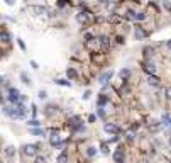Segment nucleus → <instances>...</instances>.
<instances>
[{
    "instance_id": "79ce46f5",
    "label": "nucleus",
    "mask_w": 171,
    "mask_h": 163,
    "mask_svg": "<svg viewBox=\"0 0 171 163\" xmlns=\"http://www.w3.org/2000/svg\"><path fill=\"white\" fill-rule=\"evenodd\" d=\"M98 2H100V3H107V2H109V0H98Z\"/></svg>"
},
{
    "instance_id": "473e14b6",
    "label": "nucleus",
    "mask_w": 171,
    "mask_h": 163,
    "mask_svg": "<svg viewBox=\"0 0 171 163\" xmlns=\"http://www.w3.org/2000/svg\"><path fill=\"white\" fill-rule=\"evenodd\" d=\"M115 41H117L119 44H124V38H122V36H119V38H115Z\"/></svg>"
},
{
    "instance_id": "9d476101",
    "label": "nucleus",
    "mask_w": 171,
    "mask_h": 163,
    "mask_svg": "<svg viewBox=\"0 0 171 163\" xmlns=\"http://www.w3.org/2000/svg\"><path fill=\"white\" fill-rule=\"evenodd\" d=\"M114 160H115V163L124 162V153H122V151H115V155H114Z\"/></svg>"
},
{
    "instance_id": "a211bd4d",
    "label": "nucleus",
    "mask_w": 171,
    "mask_h": 163,
    "mask_svg": "<svg viewBox=\"0 0 171 163\" xmlns=\"http://www.w3.org/2000/svg\"><path fill=\"white\" fill-rule=\"evenodd\" d=\"M20 78L24 80L26 85H30V80H29V77H27V73H20Z\"/></svg>"
},
{
    "instance_id": "ea45409f",
    "label": "nucleus",
    "mask_w": 171,
    "mask_h": 163,
    "mask_svg": "<svg viewBox=\"0 0 171 163\" xmlns=\"http://www.w3.org/2000/svg\"><path fill=\"white\" fill-rule=\"evenodd\" d=\"M5 2H7L9 5H14V3H15V0H5Z\"/></svg>"
},
{
    "instance_id": "b1692460",
    "label": "nucleus",
    "mask_w": 171,
    "mask_h": 163,
    "mask_svg": "<svg viewBox=\"0 0 171 163\" xmlns=\"http://www.w3.org/2000/svg\"><path fill=\"white\" fill-rule=\"evenodd\" d=\"M34 163H48L46 162V158H44V156H36V162Z\"/></svg>"
},
{
    "instance_id": "7c9ffc66",
    "label": "nucleus",
    "mask_w": 171,
    "mask_h": 163,
    "mask_svg": "<svg viewBox=\"0 0 171 163\" xmlns=\"http://www.w3.org/2000/svg\"><path fill=\"white\" fill-rule=\"evenodd\" d=\"M166 97L171 100V87H168V88H166Z\"/></svg>"
},
{
    "instance_id": "393cba45",
    "label": "nucleus",
    "mask_w": 171,
    "mask_h": 163,
    "mask_svg": "<svg viewBox=\"0 0 171 163\" xmlns=\"http://www.w3.org/2000/svg\"><path fill=\"white\" fill-rule=\"evenodd\" d=\"M136 19H137V20H144V19H146V14H144V12H139V14L136 15Z\"/></svg>"
},
{
    "instance_id": "4c0bfd02",
    "label": "nucleus",
    "mask_w": 171,
    "mask_h": 163,
    "mask_svg": "<svg viewBox=\"0 0 171 163\" xmlns=\"http://www.w3.org/2000/svg\"><path fill=\"white\" fill-rule=\"evenodd\" d=\"M93 121H95V115H93V114L88 115V122H93Z\"/></svg>"
},
{
    "instance_id": "dca6fc26",
    "label": "nucleus",
    "mask_w": 171,
    "mask_h": 163,
    "mask_svg": "<svg viewBox=\"0 0 171 163\" xmlns=\"http://www.w3.org/2000/svg\"><path fill=\"white\" fill-rule=\"evenodd\" d=\"M10 41V34H7L5 31H2V43H9Z\"/></svg>"
},
{
    "instance_id": "39448f33",
    "label": "nucleus",
    "mask_w": 171,
    "mask_h": 163,
    "mask_svg": "<svg viewBox=\"0 0 171 163\" xmlns=\"http://www.w3.org/2000/svg\"><path fill=\"white\" fill-rule=\"evenodd\" d=\"M144 70H146L149 75H156V73H158V68L154 66L152 63H149V61H146V63H144Z\"/></svg>"
},
{
    "instance_id": "0eeeda50",
    "label": "nucleus",
    "mask_w": 171,
    "mask_h": 163,
    "mask_svg": "<svg viewBox=\"0 0 171 163\" xmlns=\"http://www.w3.org/2000/svg\"><path fill=\"white\" fill-rule=\"evenodd\" d=\"M30 12H32L34 15H41V14H44V12H46V9H44V7H41V5H32V7H30Z\"/></svg>"
},
{
    "instance_id": "c9c22d12",
    "label": "nucleus",
    "mask_w": 171,
    "mask_h": 163,
    "mask_svg": "<svg viewBox=\"0 0 171 163\" xmlns=\"http://www.w3.org/2000/svg\"><path fill=\"white\" fill-rule=\"evenodd\" d=\"M127 139H129V141H132V139H134V134H132V133H127Z\"/></svg>"
},
{
    "instance_id": "6ab92c4d",
    "label": "nucleus",
    "mask_w": 171,
    "mask_h": 163,
    "mask_svg": "<svg viewBox=\"0 0 171 163\" xmlns=\"http://www.w3.org/2000/svg\"><path fill=\"white\" fill-rule=\"evenodd\" d=\"M66 162H68V156H66L64 153L58 156V163H66Z\"/></svg>"
},
{
    "instance_id": "a19ab883",
    "label": "nucleus",
    "mask_w": 171,
    "mask_h": 163,
    "mask_svg": "<svg viewBox=\"0 0 171 163\" xmlns=\"http://www.w3.org/2000/svg\"><path fill=\"white\" fill-rule=\"evenodd\" d=\"M166 46H168V48L171 49V41H168V43H166Z\"/></svg>"
},
{
    "instance_id": "1a4fd4ad",
    "label": "nucleus",
    "mask_w": 171,
    "mask_h": 163,
    "mask_svg": "<svg viewBox=\"0 0 171 163\" xmlns=\"http://www.w3.org/2000/svg\"><path fill=\"white\" fill-rule=\"evenodd\" d=\"M147 82H149V85H152V87H158V85H159V80L154 77V75H149Z\"/></svg>"
},
{
    "instance_id": "f704fd0d",
    "label": "nucleus",
    "mask_w": 171,
    "mask_h": 163,
    "mask_svg": "<svg viewBox=\"0 0 171 163\" xmlns=\"http://www.w3.org/2000/svg\"><path fill=\"white\" fill-rule=\"evenodd\" d=\"M39 97H41V99H46V92H44V90H41V92H39Z\"/></svg>"
},
{
    "instance_id": "72a5a7b5",
    "label": "nucleus",
    "mask_w": 171,
    "mask_h": 163,
    "mask_svg": "<svg viewBox=\"0 0 171 163\" xmlns=\"http://www.w3.org/2000/svg\"><path fill=\"white\" fill-rule=\"evenodd\" d=\"M19 46H20V49H26V44H24V41H22V39H19Z\"/></svg>"
},
{
    "instance_id": "aec40b11",
    "label": "nucleus",
    "mask_w": 171,
    "mask_h": 163,
    "mask_svg": "<svg viewBox=\"0 0 171 163\" xmlns=\"http://www.w3.org/2000/svg\"><path fill=\"white\" fill-rule=\"evenodd\" d=\"M27 124L30 126V127H37V126L41 124L39 121H37V119H32V121H29V122H27Z\"/></svg>"
},
{
    "instance_id": "c03bdc74",
    "label": "nucleus",
    "mask_w": 171,
    "mask_h": 163,
    "mask_svg": "<svg viewBox=\"0 0 171 163\" xmlns=\"http://www.w3.org/2000/svg\"><path fill=\"white\" fill-rule=\"evenodd\" d=\"M120 163H124V162H120Z\"/></svg>"
},
{
    "instance_id": "5701e85b",
    "label": "nucleus",
    "mask_w": 171,
    "mask_h": 163,
    "mask_svg": "<svg viewBox=\"0 0 171 163\" xmlns=\"http://www.w3.org/2000/svg\"><path fill=\"white\" fill-rule=\"evenodd\" d=\"M102 153H103V155L110 153V150H109V146H107V144H102Z\"/></svg>"
},
{
    "instance_id": "4be33fe9",
    "label": "nucleus",
    "mask_w": 171,
    "mask_h": 163,
    "mask_svg": "<svg viewBox=\"0 0 171 163\" xmlns=\"http://www.w3.org/2000/svg\"><path fill=\"white\" fill-rule=\"evenodd\" d=\"M95 153H97V150H95V148H88V150H87V155H88V156H95Z\"/></svg>"
},
{
    "instance_id": "6e6552de",
    "label": "nucleus",
    "mask_w": 171,
    "mask_h": 163,
    "mask_svg": "<svg viewBox=\"0 0 171 163\" xmlns=\"http://www.w3.org/2000/svg\"><path fill=\"white\" fill-rule=\"evenodd\" d=\"M15 109H17V117H26L27 111H26V107L22 106V104H19V106L15 107Z\"/></svg>"
},
{
    "instance_id": "f257e3e1",
    "label": "nucleus",
    "mask_w": 171,
    "mask_h": 163,
    "mask_svg": "<svg viewBox=\"0 0 171 163\" xmlns=\"http://www.w3.org/2000/svg\"><path fill=\"white\" fill-rule=\"evenodd\" d=\"M9 100L12 104H17V102H22V95L15 88H9Z\"/></svg>"
},
{
    "instance_id": "f03ea898",
    "label": "nucleus",
    "mask_w": 171,
    "mask_h": 163,
    "mask_svg": "<svg viewBox=\"0 0 171 163\" xmlns=\"http://www.w3.org/2000/svg\"><path fill=\"white\" fill-rule=\"evenodd\" d=\"M22 150H24V155H26V156H36L37 146H36V144H26Z\"/></svg>"
},
{
    "instance_id": "e433bc0d",
    "label": "nucleus",
    "mask_w": 171,
    "mask_h": 163,
    "mask_svg": "<svg viewBox=\"0 0 171 163\" xmlns=\"http://www.w3.org/2000/svg\"><path fill=\"white\" fill-rule=\"evenodd\" d=\"M32 114H34V115L37 114V107H36V104H34V106H32Z\"/></svg>"
},
{
    "instance_id": "58836bf2",
    "label": "nucleus",
    "mask_w": 171,
    "mask_h": 163,
    "mask_svg": "<svg viewBox=\"0 0 171 163\" xmlns=\"http://www.w3.org/2000/svg\"><path fill=\"white\" fill-rule=\"evenodd\" d=\"M30 66H32V68H36V70H37V63H36V61H30Z\"/></svg>"
},
{
    "instance_id": "20e7f679",
    "label": "nucleus",
    "mask_w": 171,
    "mask_h": 163,
    "mask_svg": "<svg viewBox=\"0 0 171 163\" xmlns=\"http://www.w3.org/2000/svg\"><path fill=\"white\" fill-rule=\"evenodd\" d=\"M112 75H114V71H110V70H109V71L102 73V75H100V78H98V82H100L102 85H107V83H109V80L112 78Z\"/></svg>"
},
{
    "instance_id": "f8f14e48",
    "label": "nucleus",
    "mask_w": 171,
    "mask_h": 163,
    "mask_svg": "<svg viewBox=\"0 0 171 163\" xmlns=\"http://www.w3.org/2000/svg\"><path fill=\"white\" fill-rule=\"evenodd\" d=\"M30 133H32L34 136H42V134H44V131L39 129V127H32V129H30Z\"/></svg>"
},
{
    "instance_id": "cd10ccee",
    "label": "nucleus",
    "mask_w": 171,
    "mask_h": 163,
    "mask_svg": "<svg viewBox=\"0 0 171 163\" xmlns=\"http://www.w3.org/2000/svg\"><path fill=\"white\" fill-rule=\"evenodd\" d=\"M97 114L100 115V117H105V111H103L102 107H98V112H97Z\"/></svg>"
},
{
    "instance_id": "423d86ee",
    "label": "nucleus",
    "mask_w": 171,
    "mask_h": 163,
    "mask_svg": "<svg viewBox=\"0 0 171 163\" xmlns=\"http://www.w3.org/2000/svg\"><path fill=\"white\" fill-rule=\"evenodd\" d=\"M103 131H107V133H114V134H117V131H119V127L115 124H112V122H107V124L103 126Z\"/></svg>"
},
{
    "instance_id": "2eb2a0df",
    "label": "nucleus",
    "mask_w": 171,
    "mask_h": 163,
    "mask_svg": "<svg viewBox=\"0 0 171 163\" xmlns=\"http://www.w3.org/2000/svg\"><path fill=\"white\" fill-rule=\"evenodd\" d=\"M56 83H58V85H64V87H71L70 82H68V80H63V78H58V80H56Z\"/></svg>"
},
{
    "instance_id": "7ed1b4c3",
    "label": "nucleus",
    "mask_w": 171,
    "mask_h": 163,
    "mask_svg": "<svg viewBox=\"0 0 171 163\" xmlns=\"http://www.w3.org/2000/svg\"><path fill=\"white\" fill-rule=\"evenodd\" d=\"M90 19V14L88 12H78L76 14V22H80V24H87Z\"/></svg>"
},
{
    "instance_id": "ddd939ff",
    "label": "nucleus",
    "mask_w": 171,
    "mask_h": 163,
    "mask_svg": "<svg viewBox=\"0 0 171 163\" xmlns=\"http://www.w3.org/2000/svg\"><path fill=\"white\" fill-rule=\"evenodd\" d=\"M100 44L107 49V48H109V38H107V36H102V38H100Z\"/></svg>"
},
{
    "instance_id": "f3484780",
    "label": "nucleus",
    "mask_w": 171,
    "mask_h": 163,
    "mask_svg": "<svg viewBox=\"0 0 171 163\" xmlns=\"http://www.w3.org/2000/svg\"><path fill=\"white\" fill-rule=\"evenodd\" d=\"M105 104H107V97H105V95H100V97H98V107L105 106Z\"/></svg>"
},
{
    "instance_id": "37998d69",
    "label": "nucleus",
    "mask_w": 171,
    "mask_h": 163,
    "mask_svg": "<svg viewBox=\"0 0 171 163\" xmlns=\"http://www.w3.org/2000/svg\"><path fill=\"white\" fill-rule=\"evenodd\" d=\"M170 146H171V136H170Z\"/></svg>"
},
{
    "instance_id": "bb28decb",
    "label": "nucleus",
    "mask_w": 171,
    "mask_h": 163,
    "mask_svg": "<svg viewBox=\"0 0 171 163\" xmlns=\"http://www.w3.org/2000/svg\"><path fill=\"white\" fill-rule=\"evenodd\" d=\"M68 77H70V78L76 77V71H75V70H71V68H70V70H68Z\"/></svg>"
},
{
    "instance_id": "9b49d317",
    "label": "nucleus",
    "mask_w": 171,
    "mask_h": 163,
    "mask_svg": "<svg viewBox=\"0 0 171 163\" xmlns=\"http://www.w3.org/2000/svg\"><path fill=\"white\" fill-rule=\"evenodd\" d=\"M144 36H146V32H144L141 27H136V38H137V39H142Z\"/></svg>"
},
{
    "instance_id": "a878e982",
    "label": "nucleus",
    "mask_w": 171,
    "mask_h": 163,
    "mask_svg": "<svg viewBox=\"0 0 171 163\" xmlns=\"http://www.w3.org/2000/svg\"><path fill=\"white\" fill-rule=\"evenodd\" d=\"M134 14H136V12H134V10H129V12H127V15H125V17H127V19H134V17H136V15H134Z\"/></svg>"
},
{
    "instance_id": "4468645a",
    "label": "nucleus",
    "mask_w": 171,
    "mask_h": 163,
    "mask_svg": "<svg viewBox=\"0 0 171 163\" xmlns=\"http://www.w3.org/2000/svg\"><path fill=\"white\" fill-rule=\"evenodd\" d=\"M14 151H15V148H14V146H7V148H5V155H7V156H14Z\"/></svg>"
},
{
    "instance_id": "412c9836",
    "label": "nucleus",
    "mask_w": 171,
    "mask_h": 163,
    "mask_svg": "<svg viewBox=\"0 0 171 163\" xmlns=\"http://www.w3.org/2000/svg\"><path fill=\"white\" fill-rule=\"evenodd\" d=\"M129 75H131V70H127V68H125V70H122V71H120V77H122V78H127Z\"/></svg>"
},
{
    "instance_id": "c85d7f7f",
    "label": "nucleus",
    "mask_w": 171,
    "mask_h": 163,
    "mask_svg": "<svg viewBox=\"0 0 171 163\" xmlns=\"http://www.w3.org/2000/svg\"><path fill=\"white\" fill-rule=\"evenodd\" d=\"M144 53H146V56H151L152 49H151V48H144Z\"/></svg>"
},
{
    "instance_id": "c756f323",
    "label": "nucleus",
    "mask_w": 171,
    "mask_h": 163,
    "mask_svg": "<svg viewBox=\"0 0 171 163\" xmlns=\"http://www.w3.org/2000/svg\"><path fill=\"white\" fill-rule=\"evenodd\" d=\"M66 3H68V2H66V0H60V2H58V7H64V5H66Z\"/></svg>"
},
{
    "instance_id": "2f4dec72",
    "label": "nucleus",
    "mask_w": 171,
    "mask_h": 163,
    "mask_svg": "<svg viewBox=\"0 0 171 163\" xmlns=\"http://www.w3.org/2000/svg\"><path fill=\"white\" fill-rule=\"evenodd\" d=\"M90 95H91V92H85V94H83V99H85V100H88Z\"/></svg>"
}]
</instances>
